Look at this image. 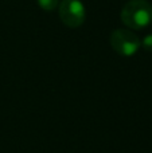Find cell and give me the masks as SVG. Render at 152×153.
I'll return each instance as SVG.
<instances>
[{
	"mask_svg": "<svg viewBox=\"0 0 152 153\" xmlns=\"http://www.w3.org/2000/svg\"><path fill=\"white\" fill-rule=\"evenodd\" d=\"M120 18L129 30H143L152 23V5L147 0H131L123 7Z\"/></svg>",
	"mask_w": 152,
	"mask_h": 153,
	"instance_id": "obj_1",
	"label": "cell"
},
{
	"mask_svg": "<svg viewBox=\"0 0 152 153\" xmlns=\"http://www.w3.org/2000/svg\"><path fill=\"white\" fill-rule=\"evenodd\" d=\"M109 43L113 50L123 56L135 55L142 46V40L139 39V36L131 30L125 28H117L112 31L109 36Z\"/></svg>",
	"mask_w": 152,
	"mask_h": 153,
	"instance_id": "obj_2",
	"label": "cell"
},
{
	"mask_svg": "<svg viewBox=\"0 0 152 153\" xmlns=\"http://www.w3.org/2000/svg\"><path fill=\"white\" fill-rule=\"evenodd\" d=\"M58 12L62 23L70 28L82 26L86 18L85 5L81 0H62L58 5Z\"/></svg>",
	"mask_w": 152,
	"mask_h": 153,
	"instance_id": "obj_3",
	"label": "cell"
},
{
	"mask_svg": "<svg viewBox=\"0 0 152 153\" xmlns=\"http://www.w3.org/2000/svg\"><path fill=\"white\" fill-rule=\"evenodd\" d=\"M38 4L46 12H53L58 8L59 0H38Z\"/></svg>",
	"mask_w": 152,
	"mask_h": 153,
	"instance_id": "obj_4",
	"label": "cell"
},
{
	"mask_svg": "<svg viewBox=\"0 0 152 153\" xmlns=\"http://www.w3.org/2000/svg\"><path fill=\"white\" fill-rule=\"evenodd\" d=\"M142 46H143V48H144V50L152 53V34H150V35H147V36L143 38Z\"/></svg>",
	"mask_w": 152,
	"mask_h": 153,
	"instance_id": "obj_5",
	"label": "cell"
}]
</instances>
